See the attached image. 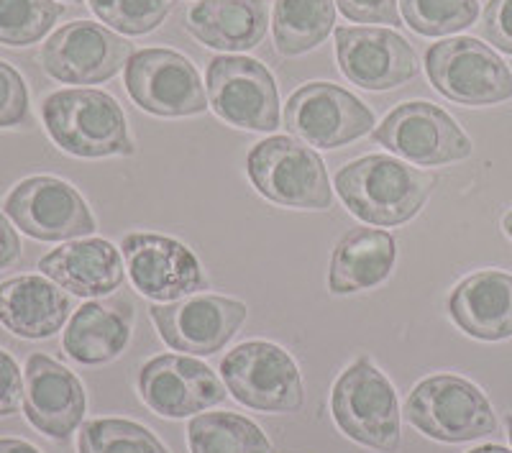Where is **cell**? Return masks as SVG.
Instances as JSON below:
<instances>
[{"instance_id":"6da1fadb","label":"cell","mask_w":512,"mask_h":453,"mask_svg":"<svg viewBox=\"0 0 512 453\" xmlns=\"http://www.w3.org/2000/svg\"><path fill=\"white\" fill-rule=\"evenodd\" d=\"M433 177L384 154H369L338 169L336 192L346 208L369 226H402L431 198Z\"/></svg>"},{"instance_id":"7a4b0ae2","label":"cell","mask_w":512,"mask_h":453,"mask_svg":"<svg viewBox=\"0 0 512 453\" xmlns=\"http://www.w3.org/2000/svg\"><path fill=\"white\" fill-rule=\"evenodd\" d=\"M41 121L54 144L72 157H131L136 151L123 108L103 90H57L41 103Z\"/></svg>"},{"instance_id":"3957f363","label":"cell","mask_w":512,"mask_h":453,"mask_svg":"<svg viewBox=\"0 0 512 453\" xmlns=\"http://www.w3.org/2000/svg\"><path fill=\"white\" fill-rule=\"evenodd\" d=\"M331 413L346 438L382 453L400 448V405L390 379L369 356L346 366L331 392Z\"/></svg>"},{"instance_id":"277c9868","label":"cell","mask_w":512,"mask_h":453,"mask_svg":"<svg viewBox=\"0 0 512 453\" xmlns=\"http://www.w3.org/2000/svg\"><path fill=\"white\" fill-rule=\"evenodd\" d=\"M405 418L423 436L441 443H469L497 433V415L487 395L456 374H436L415 384L405 400Z\"/></svg>"},{"instance_id":"5b68a950","label":"cell","mask_w":512,"mask_h":453,"mask_svg":"<svg viewBox=\"0 0 512 453\" xmlns=\"http://www.w3.org/2000/svg\"><path fill=\"white\" fill-rule=\"evenodd\" d=\"M246 172L267 200L285 208L328 210L333 205L326 164L295 136H269L246 157Z\"/></svg>"},{"instance_id":"8992f818","label":"cell","mask_w":512,"mask_h":453,"mask_svg":"<svg viewBox=\"0 0 512 453\" xmlns=\"http://www.w3.org/2000/svg\"><path fill=\"white\" fill-rule=\"evenodd\" d=\"M425 72L443 98L459 105H497L512 98V72L505 59L474 36L438 41L425 52Z\"/></svg>"},{"instance_id":"52a82bcc","label":"cell","mask_w":512,"mask_h":453,"mask_svg":"<svg viewBox=\"0 0 512 453\" xmlns=\"http://www.w3.org/2000/svg\"><path fill=\"white\" fill-rule=\"evenodd\" d=\"M221 377L233 400L259 413H297L305 402L295 359L269 341H246L221 361Z\"/></svg>"},{"instance_id":"ba28073f","label":"cell","mask_w":512,"mask_h":453,"mask_svg":"<svg viewBox=\"0 0 512 453\" xmlns=\"http://www.w3.org/2000/svg\"><path fill=\"white\" fill-rule=\"evenodd\" d=\"M123 80L131 100L152 116H200L210 105L195 64L172 49L134 52L123 67Z\"/></svg>"},{"instance_id":"9c48e42d","label":"cell","mask_w":512,"mask_h":453,"mask_svg":"<svg viewBox=\"0 0 512 453\" xmlns=\"http://www.w3.org/2000/svg\"><path fill=\"white\" fill-rule=\"evenodd\" d=\"M210 108L244 131L269 134L280 126V90L267 64L239 54H221L208 64Z\"/></svg>"},{"instance_id":"30bf717a","label":"cell","mask_w":512,"mask_h":453,"mask_svg":"<svg viewBox=\"0 0 512 453\" xmlns=\"http://www.w3.org/2000/svg\"><path fill=\"white\" fill-rule=\"evenodd\" d=\"M3 213L36 241L88 239L98 231L93 210L70 185L52 175L26 177L6 195Z\"/></svg>"},{"instance_id":"8fae6325","label":"cell","mask_w":512,"mask_h":453,"mask_svg":"<svg viewBox=\"0 0 512 453\" xmlns=\"http://www.w3.org/2000/svg\"><path fill=\"white\" fill-rule=\"evenodd\" d=\"M372 141L418 167H441L472 154L464 128L428 100L400 103L372 131Z\"/></svg>"},{"instance_id":"7c38bea8","label":"cell","mask_w":512,"mask_h":453,"mask_svg":"<svg viewBox=\"0 0 512 453\" xmlns=\"http://www.w3.org/2000/svg\"><path fill=\"white\" fill-rule=\"evenodd\" d=\"M285 126L315 149H338L374 131V113L333 82H308L290 95Z\"/></svg>"},{"instance_id":"4fadbf2b","label":"cell","mask_w":512,"mask_h":453,"mask_svg":"<svg viewBox=\"0 0 512 453\" xmlns=\"http://www.w3.org/2000/svg\"><path fill=\"white\" fill-rule=\"evenodd\" d=\"M131 44L108 26L72 21L54 31L41 47V67L64 85H100L126 67Z\"/></svg>"},{"instance_id":"5bb4252c","label":"cell","mask_w":512,"mask_h":453,"mask_svg":"<svg viewBox=\"0 0 512 453\" xmlns=\"http://www.w3.org/2000/svg\"><path fill=\"white\" fill-rule=\"evenodd\" d=\"M338 67L356 88L384 93L418 75L413 44L384 26H336Z\"/></svg>"},{"instance_id":"9a60e30c","label":"cell","mask_w":512,"mask_h":453,"mask_svg":"<svg viewBox=\"0 0 512 453\" xmlns=\"http://www.w3.org/2000/svg\"><path fill=\"white\" fill-rule=\"evenodd\" d=\"M149 315L169 349L187 356H213L239 333L249 310L244 302L231 297L195 295L167 305H152Z\"/></svg>"},{"instance_id":"2e32d148","label":"cell","mask_w":512,"mask_h":453,"mask_svg":"<svg viewBox=\"0 0 512 453\" xmlns=\"http://www.w3.org/2000/svg\"><path fill=\"white\" fill-rule=\"evenodd\" d=\"M128 277L154 302H177L208 290L198 256L185 244L159 233H128L121 241Z\"/></svg>"},{"instance_id":"e0dca14e","label":"cell","mask_w":512,"mask_h":453,"mask_svg":"<svg viewBox=\"0 0 512 453\" xmlns=\"http://www.w3.org/2000/svg\"><path fill=\"white\" fill-rule=\"evenodd\" d=\"M139 395L162 418H190L226 400L218 374L195 356L162 354L139 369Z\"/></svg>"},{"instance_id":"ac0fdd59","label":"cell","mask_w":512,"mask_h":453,"mask_svg":"<svg viewBox=\"0 0 512 453\" xmlns=\"http://www.w3.org/2000/svg\"><path fill=\"white\" fill-rule=\"evenodd\" d=\"M88 395L80 379L47 354H31L24 369V415L52 441H67L85 420Z\"/></svg>"},{"instance_id":"d6986e66","label":"cell","mask_w":512,"mask_h":453,"mask_svg":"<svg viewBox=\"0 0 512 453\" xmlns=\"http://www.w3.org/2000/svg\"><path fill=\"white\" fill-rule=\"evenodd\" d=\"M121 251L105 239H75L41 256L39 269L77 297L113 295L126 279Z\"/></svg>"},{"instance_id":"ffe728a7","label":"cell","mask_w":512,"mask_h":453,"mask_svg":"<svg viewBox=\"0 0 512 453\" xmlns=\"http://www.w3.org/2000/svg\"><path fill=\"white\" fill-rule=\"evenodd\" d=\"M70 310L67 292L49 277L21 274L0 282V326L18 338H52L64 328Z\"/></svg>"},{"instance_id":"44dd1931","label":"cell","mask_w":512,"mask_h":453,"mask_svg":"<svg viewBox=\"0 0 512 453\" xmlns=\"http://www.w3.org/2000/svg\"><path fill=\"white\" fill-rule=\"evenodd\" d=\"M448 315L479 341L512 338V274L484 269L461 279L448 297Z\"/></svg>"},{"instance_id":"7402d4cb","label":"cell","mask_w":512,"mask_h":453,"mask_svg":"<svg viewBox=\"0 0 512 453\" xmlns=\"http://www.w3.org/2000/svg\"><path fill=\"white\" fill-rule=\"evenodd\" d=\"M134 305L128 300L85 302L64 328L62 346L82 366H103L118 359L131 341Z\"/></svg>"},{"instance_id":"603a6c76","label":"cell","mask_w":512,"mask_h":453,"mask_svg":"<svg viewBox=\"0 0 512 453\" xmlns=\"http://www.w3.org/2000/svg\"><path fill=\"white\" fill-rule=\"evenodd\" d=\"M187 31L221 52H249L269 31L267 0H200L187 11Z\"/></svg>"},{"instance_id":"cb8c5ba5","label":"cell","mask_w":512,"mask_h":453,"mask_svg":"<svg viewBox=\"0 0 512 453\" xmlns=\"http://www.w3.org/2000/svg\"><path fill=\"white\" fill-rule=\"evenodd\" d=\"M395 259L397 244L392 233L379 228H351L333 249L328 290L333 295L372 290L390 277Z\"/></svg>"},{"instance_id":"d4e9b609","label":"cell","mask_w":512,"mask_h":453,"mask_svg":"<svg viewBox=\"0 0 512 453\" xmlns=\"http://www.w3.org/2000/svg\"><path fill=\"white\" fill-rule=\"evenodd\" d=\"M336 24L333 0H274V47L282 57L313 52L328 39Z\"/></svg>"},{"instance_id":"484cf974","label":"cell","mask_w":512,"mask_h":453,"mask_svg":"<svg viewBox=\"0 0 512 453\" xmlns=\"http://www.w3.org/2000/svg\"><path fill=\"white\" fill-rule=\"evenodd\" d=\"M190 453H277L264 430L236 413H200L187 425Z\"/></svg>"},{"instance_id":"4316f807","label":"cell","mask_w":512,"mask_h":453,"mask_svg":"<svg viewBox=\"0 0 512 453\" xmlns=\"http://www.w3.org/2000/svg\"><path fill=\"white\" fill-rule=\"evenodd\" d=\"M77 453H169L152 430L134 420L98 418L80 425Z\"/></svg>"},{"instance_id":"83f0119b","label":"cell","mask_w":512,"mask_h":453,"mask_svg":"<svg viewBox=\"0 0 512 453\" xmlns=\"http://www.w3.org/2000/svg\"><path fill=\"white\" fill-rule=\"evenodd\" d=\"M64 3L54 0H0V44L31 47L54 29Z\"/></svg>"},{"instance_id":"f1b7e54d","label":"cell","mask_w":512,"mask_h":453,"mask_svg":"<svg viewBox=\"0 0 512 453\" xmlns=\"http://www.w3.org/2000/svg\"><path fill=\"white\" fill-rule=\"evenodd\" d=\"M405 24L420 36H448L469 29L479 16V0H400Z\"/></svg>"},{"instance_id":"f546056e","label":"cell","mask_w":512,"mask_h":453,"mask_svg":"<svg viewBox=\"0 0 512 453\" xmlns=\"http://www.w3.org/2000/svg\"><path fill=\"white\" fill-rule=\"evenodd\" d=\"M88 6L108 29L126 36H144L164 24L172 11V0H88Z\"/></svg>"},{"instance_id":"4dcf8cb0","label":"cell","mask_w":512,"mask_h":453,"mask_svg":"<svg viewBox=\"0 0 512 453\" xmlns=\"http://www.w3.org/2000/svg\"><path fill=\"white\" fill-rule=\"evenodd\" d=\"M31 118V100L26 80L16 67L0 59V128L26 126Z\"/></svg>"},{"instance_id":"1f68e13d","label":"cell","mask_w":512,"mask_h":453,"mask_svg":"<svg viewBox=\"0 0 512 453\" xmlns=\"http://www.w3.org/2000/svg\"><path fill=\"white\" fill-rule=\"evenodd\" d=\"M338 11L354 24H392L400 26L397 0H333Z\"/></svg>"},{"instance_id":"d6a6232c","label":"cell","mask_w":512,"mask_h":453,"mask_svg":"<svg viewBox=\"0 0 512 453\" xmlns=\"http://www.w3.org/2000/svg\"><path fill=\"white\" fill-rule=\"evenodd\" d=\"M482 36L500 52L512 54V0H489L482 16Z\"/></svg>"},{"instance_id":"836d02e7","label":"cell","mask_w":512,"mask_h":453,"mask_svg":"<svg viewBox=\"0 0 512 453\" xmlns=\"http://www.w3.org/2000/svg\"><path fill=\"white\" fill-rule=\"evenodd\" d=\"M24 405V374L18 369L16 359L0 349V418L16 415Z\"/></svg>"},{"instance_id":"e575fe53","label":"cell","mask_w":512,"mask_h":453,"mask_svg":"<svg viewBox=\"0 0 512 453\" xmlns=\"http://www.w3.org/2000/svg\"><path fill=\"white\" fill-rule=\"evenodd\" d=\"M21 236L11 226L6 213H0V269H11L21 262Z\"/></svg>"},{"instance_id":"d590c367","label":"cell","mask_w":512,"mask_h":453,"mask_svg":"<svg viewBox=\"0 0 512 453\" xmlns=\"http://www.w3.org/2000/svg\"><path fill=\"white\" fill-rule=\"evenodd\" d=\"M0 453H41L34 443L24 438H0Z\"/></svg>"},{"instance_id":"8d00e7d4","label":"cell","mask_w":512,"mask_h":453,"mask_svg":"<svg viewBox=\"0 0 512 453\" xmlns=\"http://www.w3.org/2000/svg\"><path fill=\"white\" fill-rule=\"evenodd\" d=\"M466 453H512V451H507V448H502V446H492V443H489V446H479V448H474V451H466Z\"/></svg>"},{"instance_id":"74e56055","label":"cell","mask_w":512,"mask_h":453,"mask_svg":"<svg viewBox=\"0 0 512 453\" xmlns=\"http://www.w3.org/2000/svg\"><path fill=\"white\" fill-rule=\"evenodd\" d=\"M502 228H505V233L512 239V210L505 215V218H502Z\"/></svg>"},{"instance_id":"f35d334b","label":"cell","mask_w":512,"mask_h":453,"mask_svg":"<svg viewBox=\"0 0 512 453\" xmlns=\"http://www.w3.org/2000/svg\"><path fill=\"white\" fill-rule=\"evenodd\" d=\"M507 436H510V443H512V415L507 418Z\"/></svg>"},{"instance_id":"ab89813d","label":"cell","mask_w":512,"mask_h":453,"mask_svg":"<svg viewBox=\"0 0 512 453\" xmlns=\"http://www.w3.org/2000/svg\"><path fill=\"white\" fill-rule=\"evenodd\" d=\"M64 3H80V0H64Z\"/></svg>"}]
</instances>
